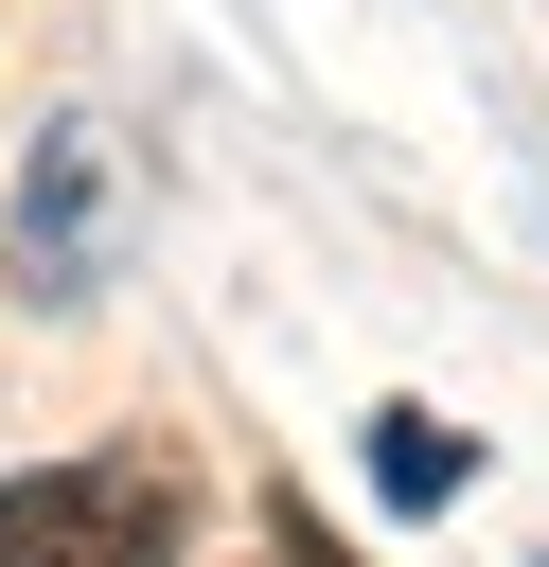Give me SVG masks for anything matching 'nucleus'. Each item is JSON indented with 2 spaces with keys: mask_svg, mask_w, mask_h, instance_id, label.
<instances>
[{
  "mask_svg": "<svg viewBox=\"0 0 549 567\" xmlns=\"http://www.w3.org/2000/svg\"><path fill=\"white\" fill-rule=\"evenodd\" d=\"M159 532H177V461L159 443L0 478V567H159Z\"/></svg>",
  "mask_w": 549,
  "mask_h": 567,
  "instance_id": "nucleus-1",
  "label": "nucleus"
},
{
  "mask_svg": "<svg viewBox=\"0 0 549 567\" xmlns=\"http://www.w3.org/2000/svg\"><path fill=\"white\" fill-rule=\"evenodd\" d=\"M18 284H35V301H89V284H106V142H89V124L35 142V248H18Z\"/></svg>",
  "mask_w": 549,
  "mask_h": 567,
  "instance_id": "nucleus-2",
  "label": "nucleus"
},
{
  "mask_svg": "<svg viewBox=\"0 0 549 567\" xmlns=\"http://www.w3.org/2000/svg\"><path fill=\"white\" fill-rule=\"evenodd\" d=\"M460 478H478V443H460L443 408H390V425H372V496H390V514H425V496H460Z\"/></svg>",
  "mask_w": 549,
  "mask_h": 567,
  "instance_id": "nucleus-3",
  "label": "nucleus"
},
{
  "mask_svg": "<svg viewBox=\"0 0 549 567\" xmlns=\"http://www.w3.org/2000/svg\"><path fill=\"white\" fill-rule=\"evenodd\" d=\"M283 567H336V549H283Z\"/></svg>",
  "mask_w": 549,
  "mask_h": 567,
  "instance_id": "nucleus-4",
  "label": "nucleus"
}]
</instances>
